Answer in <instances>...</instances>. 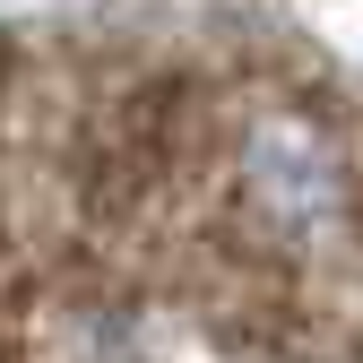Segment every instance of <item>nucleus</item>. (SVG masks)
I'll use <instances>...</instances> for the list:
<instances>
[{"instance_id": "obj_1", "label": "nucleus", "mask_w": 363, "mask_h": 363, "mask_svg": "<svg viewBox=\"0 0 363 363\" xmlns=\"http://www.w3.org/2000/svg\"><path fill=\"white\" fill-rule=\"evenodd\" d=\"M234 191H242V216L259 225V234L311 251V242H329L346 225L354 164H346L329 121H311L294 104H268V113L242 121V139H234Z\"/></svg>"}]
</instances>
